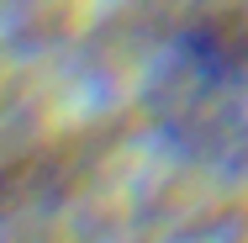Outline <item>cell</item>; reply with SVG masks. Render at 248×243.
Masks as SVG:
<instances>
[{
	"label": "cell",
	"mask_w": 248,
	"mask_h": 243,
	"mask_svg": "<svg viewBox=\"0 0 248 243\" xmlns=\"http://www.w3.org/2000/svg\"><path fill=\"white\" fill-rule=\"evenodd\" d=\"M158 116L185 153L248 169V5L180 27L158 69Z\"/></svg>",
	"instance_id": "cell-1"
}]
</instances>
